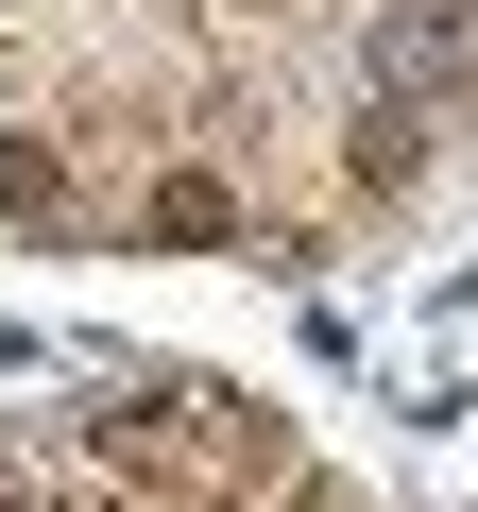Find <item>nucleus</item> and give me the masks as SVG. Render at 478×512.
I'll return each instance as SVG.
<instances>
[{"label": "nucleus", "mask_w": 478, "mask_h": 512, "mask_svg": "<svg viewBox=\"0 0 478 512\" xmlns=\"http://www.w3.org/2000/svg\"><path fill=\"white\" fill-rule=\"evenodd\" d=\"M137 239L205 256V239H257V222H239V188H222V171H154V188H137Z\"/></svg>", "instance_id": "f03ea898"}, {"label": "nucleus", "mask_w": 478, "mask_h": 512, "mask_svg": "<svg viewBox=\"0 0 478 512\" xmlns=\"http://www.w3.org/2000/svg\"><path fill=\"white\" fill-rule=\"evenodd\" d=\"M0 222H35V239H69V222H86V188H69V137H52V120H0Z\"/></svg>", "instance_id": "f257e3e1"}]
</instances>
